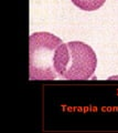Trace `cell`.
<instances>
[{
	"label": "cell",
	"mask_w": 118,
	"mask_h": 133,
	"mask_svg": "<svg viewBox=\"0 0 118 133\" xmlns=\"http://www.w3.org/2000/svg\"><path fill=\"white\" fill-rule=\"evenodd\" d=\"M96 65V53L82 41H71L60 44L54 55L55 71L65 80L94 79Z\"/></svg>",
	"instance_id": "cell-1"
},
{
	"label": "cell",
	"mask_w": 118,
	"mask_h": 133,
	"mask_svg": "<svg viewBox=\"0 0 118 133\" xmlns=\"http://www.w3.org/2000/svg\"><path fill=\"white\" fill-rule=\"evenodd\" d=\"M59 37L50 32H34L29 38L30 80H55L59 74L54 68V55L62 44Z\"/></svg>",
	"instance_id": "cell-2"
},
{
	"label": "cell",
	"mask_w": 118,
	"mask_h": 133,
	"mask_svg": "<svg viewBox=\"0 0 118 133\" xmlns=\"http://www.w3.org/2000/svg\"><path fill=\"white\" fill-rule=\"evenodd\" d=\"M106 0H72L74 5L84 11H95L99 9Z\"/></svg>",
	"instance_id": "cell-3"
},
{
	"label": "cell",
	"mask_w": 118,
	"mask_h": 133,
	"mask_svg": "<svg viewBox=\"0 0 118 133\" xmlns=\"http://www.w3.org/2000/svg\"><path fill=\"white\" fill-rule=\"evenodd\" d=\"M108 80H118V76H113V77H109Z\"/></svg>",
	"instance_id": "cell-4"
}]
</instances>
